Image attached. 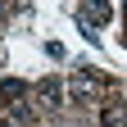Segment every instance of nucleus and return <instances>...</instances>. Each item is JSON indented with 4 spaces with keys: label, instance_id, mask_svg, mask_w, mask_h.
I'll return each mask as SVG.
<instances>
[{
    "label": "nucleus",
    "instance_id": "nucleus-4",
    "mask_svg": "<svg viewBox=\"0 0 127 127\" xmlns=\"http://www.w3.org/2000/svg\"><path fill=\"white\" fill-rule=\"evenodd\" d=\"M100 127H127V104L123 100H109L100 109Z\"/></svg>",
    "mask_w": 127,
    "mask_h": 127
},
{
    "label": "nucleus",
    "instance_id": "nucleus-6",
    "mask_svg": "<svg viewBox=\"0 0 127 127\" xmlns=\"http://www.w3.org/2000/svg\"><path fill=\"white\" fill-rule=\"evenodd\" d=\"M123 14H127V0H123Z\"/></svg>",
    "mask_w": 127,
    "mask_h": 127
},
{
    "label": "nucleus",
    "instance_id": "nucleus-5",
    "mask_svg": "<svg viewBox=\"0 0 127 127\" xmlns=\"http://www.w3.org/2000/svg\"><path fill=\"white\" fill-rule=\"evenodd\" d=\"M23 95H27V86H23V82H0V100H14V104H23Z\"/></svg>",
    "mask_w": 127,
    "mask_h": 127
},
{
    "label": "nucleus",
    "instance_id": "nucleus-3",
    "mask_svg": "<svg viewBox=\"0 0 127 127\" xmlns=\"http://www.w3.org/2000/svg\"><path fill=\"white\" fill-rule=\"evenodd\" d=\"M36 100H41V109H59L64 104V82H59V77L36 82Z\"/></svg>",
    "mask_w": 127,
    "mask_h": 127
},
{
    "label": "nucleus",
    "instance_id": "nucleus-2",
    "mask_svg": "<svg viewBox=\"0 0 127 127\" xmlns=\"http://www.w3.org/2000/svg\"><path fill=\"white\" fill-rule=\"evenodd\" d=\"M109 18H114V9H109V0H82V27H104Z\"/></svg>",
    "mask_w": 127,
    "mask_h": 127
},
{
    "label": "nucleus",
    "instance_id": "nucleus-1",
    "mask_svg": "<svg viewBox=\"0 0 127 127\" xmlns=\"http://www.w3.org/2000/svg\"><path fill=\"white\" fill-rule=\"evenodd\" d=\"M68 95H73L77 104L100 100V95H104V77H95V73H86V68H77V73L68 77Z\"/></svg>",
    "mask_w": 127,
    "mask_h": 127
}]
</instances>
